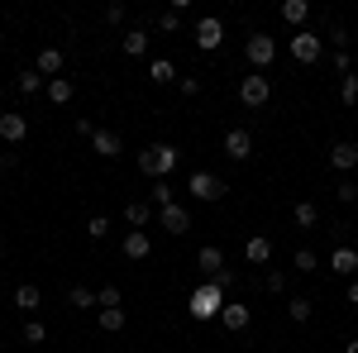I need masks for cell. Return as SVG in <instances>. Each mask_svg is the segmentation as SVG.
Returning a JSON list of instances; mask_svg holds the SVG:
<instances>
[{"label":"cell","instance_id":"obj_16","mask_svg":"<svg viewBox=\"0 0 358 353\" xmlns=\"http://www.w3.org/2000/svg\"><path fill=\"white\" fill-rule=\"evenodd\" d=\"M62 62H67V57H62V48H38V57H34V67H38L48 82H53V77H62Z\"/></svg>","mask_w":358,"mask_h":353},{"label":"cell","instance_id":"obj_5","mask_svg":"<svg viewBox=\"0 0 358 353\" xmlns=\"http://www.w3.org/2000/svg\"><path fill=\"white\" fill-rule=\"evenodd\" d=\"M244 53H248V62L263 72V67H268V62L277 57V38H273V34H253V38L244 43Z\"/></svg>","mask_w":358,"mask_h":353},{"label":"cell","instance_id":"obj_42","mask_svg":"<svg viewBox=\"0 0 358 353\" xmlns=\"http://www.w3.org/2000/svg\"><path fill=\"white\" fill-rule=\"evenodd\" d=\"M20 167V153H0V172H15Z\"/></svg>","mask_w":358,"mask_h":353},{"label":"cell","instance_id":"obj_47","mask_svg":"<svg viewBox=\"0 0 358 353\" xmlns=\"http://www.w3.org/2000/svg\"><path fill=\"white\" fill-rule=\"evenodd\" d=\"M0 43H5V34H0Z\"/></svg>","mask_w":358,"mask_h":353},{"label":"cell","instance_id":"obj_13","mask_svg":"<svg viewBox=\"0 0 358 353\" xmlns=\"http://www.w3.org/2000/svg\"><path fill=\"white\" fill-rule=\"evenodd\" d=\"M244 258L253 263V268H268V258H273V239H268V234H253V239H244Z\"/></svg>","mask_w":358,"mask_h":353},{"label":"cell","instance_id":"obj_2","mask_svg":"<svg viewBox=\"0 0 358 353\" xmlns=\"http://www.w3.org/2000/svg\"><path fill=\"white\" fill-rule=\"evenodd\" d=\"M239 101H244L248 110H263L268 101H273V82H268L263 72H253V77H244V82H239Z\"/></svg>","mask_w":358,"mask_h":353},{"label":"cell","instance_id":"obj_25","mask_svg":"<svg viewBox=\"0 0 358 353\" xmlns=\"http://www.w3.org/2000/svg\"><path fill=\"white\" fill-rule=\"evenodd\" d=\"M182 163V153L172 148V143H158V182H167L172 177V167Z\"/></svg>","mask_w":358,"mask_h":353},{"label":"cell","instance_id":"obj_1","mask_svg":"<svg viewBox=\"0 0 358 353\" xmlns=\"http://www.w3.org/2000/svg\"><path fill=\"white\" fill-rule=\"evenodd\" d=\"M220 310H224V291L206 277L192 296H187V315H192V320H220Z\"/></svg>","mask_w":358,"mask_h":353},{"label":"cell","instance_id":"obj_37","mask_svg":"<svg viewBox=\"0 0 358 353\" xmlns=\"http://www.w3.org/2000/svg\"><path fill=\"white\" fill-rule=\"evenodd\" d=\"M96 301H101V310L120 305V287H101V291H96Z\"/></svg>","mask_w":358,"mask_h":353},{"label":"cell","instance_id":"obj_6","mask_svg":"<svg viewBox=\"0 0 358 353\" xmlns=\"http://www.w3.org/2000/svg\"><path fill=\"white\" fill-rule=\"evenodd\" d=\"M220 43H224V24L215 15H206V20L196 24V48H201V53H215Z\"/></svg>","mask_w":358,"mask_h":353},{"label":"cell","instance_id":"obj_31","mask_svg":"<svg viewBox=\"0 0 358 353\" xmlns=\"http://www.w3.org/2000/svg\"><path fill=\"white\" fill-rule=\"evenodd\" d=\"M292 268H296V272H320V258H315L310 248H296V258H292Z\"/></svg>","mask_w":358,"mask_h":353},{"label":"cell","instance_id":"obj_41","mask_svg":"<svg viewBox=\"0 0 358 353\" xmlns=\"http://www.w3.org/2000/svg\"><path fill=\"white\" fill-rule=\"evenodd\" d=\"M334 67H339V72H344V77H349V72H354V62H349V48H344V53H334Z\"/></svg>","mask_w":358,"mask_h":353},{"label":"cell","instance_id":"obj_32","mask_svg":"<svg viewBox=\"0 0 358 353\" xmlns=\"http://www.w3.org/2000/svg\"><path fill=\"white\" fill-rule=\"evenodd\" d=\"M339 101H344V106H358V72H349V77L339 82Z\"/></svg>","mask_w":358,"mask_h":353},{"label":"cell","instance_id":"obj_34","mask_svg":"<svg viewBox=\"0 0 358 353\" xmlns=\"http://www.w3.org/2000/svg\"><path fill=\"white\" fill-rule=\"evenodd\" d=\"M334 201H339V206H354L358 201V182H339V187H334Z\"/></svg>","mask_w":358,"mask_h":353},{"label":"cell","instance_id":"obj_8","mask_svg":"<svg viewBox=\"0 0 358 353\" xmlns=\"http://www.w3.org/2000/svg\"><path fill=\"white\" fill-rule=\"evenodd\" d=\"M120 253H124L129 263H143V258L153 253V239H148V229H129V234L120 239Z\"/></svg>","mask_w":358,"mask_h":353},{"label":"cell","instance_id":"obj_15","mask_svg":"<svg viewBox=\"0 0 358 353\" xmlns=\"http://www.w3.org/2000/svg\"><path fill=\"white\" fill-rule=\"evenodd\" d=\"M330 272H339V277H349V282H354V277H358V253L349 244L334 248V253H330Z\"/></svg>","mask_w":358,"mask_h":353},{"label":"cell","instance_id":"obj_35","mask_svg":"<svg viewBox=\"0 0 358 353\" xmlns=\"http://www.w3.org/2000/svg\"><path fill=\"white\" fill-rule=\"evenodd\" d=\"M158 29H163V34H177V29H182V10H163V15H158Z\"/></svg>","mask_w":358,"mask_h":353},{"label":"cell","instance_id":"obj_46","mask_svg":"<svg viewBox=\"0 0 358 353\" xmlns=\"http://www.w3.org/2000/svg\"><path fill=\"white\" fill-rule=\"evenodd\" d=\"M0 101H5V86H0Z\"/></svg>","mask_w":358,"mask_h":353},{"label":"cell","instance_id":"obj_17","mask_svg":"<svg viewBox=\"0 0 358 353\" xmlns=\"http://www.w3.org/2000/svg\"><path fill=\"white\" fill-rule=\"evenodd\" d=\"M91 148H96L101 158H120V153H124V143H120L115 129H96V134H91Z\"/></svg>","mask_w":358,"mask_h":353},{"label":"cell","instance_id":"obj_4","mask_svg":"<svg viewBox=\"0 0 358 353\" xmlns=\"http://www.w3.org/2000/svg\"><path fill=\"white\" fill-rule=\"evenodd\" d=\"M187 191H192L196 201L210 206V201H220V196H224V182L215 177V172H192V177H187Z\"/></svg>","mask_w":358,"mask_h":353},{"label":"cell","instance_id":"obj_40","mask_svg":"<svg viewBox=\"0 0 358 353\" xmlns=\"http://www.w3.org/2000/svg\"><path fill=\"white\" fill-rule=\"evenodd\" d=\"M210 282H215L220 291H229V287H234V272H229V268H220V272H215V277H210Z\"/></svg>","mask_w":358,"mask_h":353},{"label":"cell","instance_id":"obj_19","mask_svg":"<svg viewBox=\"0 0 358 353\" xmlns=\"http://www.w3.org/2000/svg\"><path fill=\"white\" fill-rule=\"evenodd\" d=\"M43 305V291L34 287V282H24V287H15V310H24V315H34Z\"/></svg>","mask_w":358,"mask_h":353},{"label":"cell","instance_id":"obj_36","mask_svg":"<svg viewBox=\"0 0 358 353\" xmlns=\"http://www.w3.org/2000/svg\"><path fill=\"white\" fill-rule=\"evenodd\" d=\"M43 339H48V329L38 325V320H29L24 325V344H43Z\"/></svg>","mask_w":358,"mask_h":353},{"label":"cell","instance_id":"obj_26","mask_svg":"<svg viewBox=\"0 0 358 353\" xmlns=\"http://www.w3.org/2000/svg\"><path fill=\"white\" fill-rule=\"evenodd\" d=\"M282 20H287V24H306V20H310V5H306V0H282Z\"/></svg>","mask_w":358,"mask_h":353},{"label":"cell","instance_id":"obj_44","mask_svg":"<svg viewBox=\"0 0 358 353\" xmlns=\"http://www.w3.org/2000/svg\"><path fill=\"white\" fill-rule=\"evenodd\" d=\"M344 353H358V339H349V344H344Z\"/></svg>","mask_w":358,"mask_h":353},{"label":"cell","instance_id":"obj_21","mask_svg":"<svg viewBox=\"0 0 358 353\" xmlns=\"http://www.w3.org/2000/svg\"><path fill=\"white\" fill-rule=\"evenodd\" d=\"M292 219H296V229H315L320 224V206L315 201H296L292 206Z\"/></svg>","mask_w":358,"mask_h":353},{"label":"cell","instance_id":"obj_23","mask_svg":"<svg viewBox=\"0 0 358 353\" xmlns=\"http://www.w3.org/2000/svg\"><path fill=\"white\" fill-rule=\"evenodd\" d=\"M120 48H124V57H143L148 53V34H143V29H129V34L120 38Z\"/></svg>","mask_w":358,"mask_h":353},{"label":"cell","instance_id":"obj_18","mask_svg":"<svg viewBox=\"0 0 358 353\" xmlns=\"http://www.w3.org/2000/svg\"><path fill=\"white\" fill-rule=\"evenodd\" d=\"M43 96H48L53 106H72V96H77V86H72V77H53V82L43 86Z\"/></svg>","mask_w":358,"mask_h":353},{"label":"cell","instance_id":"obj_12","mask_svg":"<svg viewBox=\"0 0 358 353\" xmlns=\"http://www.w3.org/2000/svg\"><path fill=\"white\" fill-rule=\"evenodd\" d=\"M158 215V206L153 201H124V224L129 229H148V219Z\"/></svg>","mask_w":358,"mask_h":353},{"label":"cell","instance_id":"obj_20","mask_svg":"<svg viewBox=\"0 0 358 353\" xmlns=\"http://www.w3.org/2000/svg\"><path fill=\"white\" fill-rule=\"evenodd\" d=\"M148 82L172 86L177 82V62H172V57H153V62H148Z\"/></svg>","mask_w":358,"mask_h":353},{"label":"cell","instance_id":"obj_9","mask_svg":"<svg viewBox=\"0 0 358 353\" xmlns=\"http://www.w3.org/2000/svg\"><path fill=\"white\" fill-rule=\"evenodd\" d=\"M158 224H163L167 234H187V229H192V215H187V206H177V201H172V206L158 210Z\"/></svg>","mask_w":358,"mask_h":353},{"label":"cell","instance_id":"obj_45","mask_svg":"<svg viewBox=\"0 0 358 353\" xmlns=\"http://www.w3.org/2000/svg\"><path fill=\"white\" fill-rule=\"evenodd\" d=\"M349 248H354V253H358V239H354V244H349Z\"/></svg>","mask_w":358,"mask_h":353},{"label":"cell","instance_id":"obj_29","mask_svg":"<svg viewBox=\"0 0 358 353\" xmlns=\"http://www.w3.org/2000/svg\"><path fill=\"white\" fill-rule=\"evenodd\" d=\"M124 320H129V315H124V305H110V310H101V329H106V334L124 329Z\"/></svg>","mask_w":358,"mask_h":353},{"label":"cell","instance_id":"obj_27","mask_svg":"<svg viewBox=\"0 0 358 353\" xmlns=\"http://www.w3.org/2000/svg\"><path fill=\"white\" fill-rule=\"evenodd\" d=\"M287 315H292L296 325H306V320L315 315V301H306V296H292V301H287Z\"/></svg>","mask_w":358,"mask_h":353},{"label":"cell","instance_id":"obj_7","mask_svg":"<svg viewBox=\"0 0 358 353\" xmlns=\"http://www.w3.org/2000/svg\"><path fill=\"white\" fill-rule=\"evenodd\" d=\"M220 325L229 329V334H244V329L253 325V310H248L244 301H224V310H220Z\"/></svg>","mask_w":358,"mask_h":353},{"label":"cell","instance_id":"obj_28","mask_svg":"<svg viewBox=\"0 0 358 353\" xmlns=\"http://www.w3.org/2000/svg\"><path fill=\"white\" fill-rule=\"evenodd\" d=\"M67 301H72V310H91V305H101L91 287H72V291H67Z\"/></svg>","mask_w":358,"mask_h":353},{"label":"cell","instance_id":"obj_33","mask_svg":"<svg viewBox=\"0 0 358 353\" xmlns=\"http://www.w3.org/2000/svg\"><path fill=\"white\" fill-rule=\"evenodd\" d=\"M263 287L282 296V291H287V272H282V268H268V272H263Z\"/></svg>","mask_w":358,"mask_h":353},{"label":"cell","instance_id":"obj_22","mask_svg":"<svg viewBox=\"0 0 358 353\" xmlns=\"http://www.w3.org/2000/svg\"><path fill=\"white\" fill-rule=\"evenodd\" d=\"M196 263L206 268V277H215V272L224 268V253H220V244H201V253H196Z\"/></svg>","mask_w":358,"mask_h":353},{"label":"cell","instance_id":"obj_30","mask_svg":"<svg viewBox=\"0 0 358 353\" xmlns=\"http://www.w3.org/2000/svg\"><path fill=\"white\" fill-rule=\"evenodd\" d=\"M148 201H153L158 210H163V206H172V182H153V187H148Z\"/></svg>","mask_w":358,"mask_h":353},{"label":"cell","instance_id":"obj_39","mask_svg":"<svg viewBox=\"0 0 358 353\" xmlns=\"http://www.w3.org/2000/svg\"><path fill=\"white\" fill-rule=\"evenodd\" d=\"M177 91H182V96H201V82H196V77H177Z\"/></svg>","mask_w":358,"mask_h":353},{"label":"cell","instance_id":"obj_14","mask_svg":"<svg viewBox=\"0 0 358 353\" xmlns=\"http://www.w3.org/2000/svg\"><path fill=\"white\" fill-rule=\"evenodd\" d=\"M330 163L339 167V172H354V167H358V143H354V138H339V143L330 148Z\"/></svg>","mask_w":358,"mask_h":353},{"label":"cell","instance_id":"obj_38","mask_svg":"<svg viewBox=\"0 0 358 353\" xmlns=\"http://www.w3.org/2000/svg\"><path fill=\"white\" fill-rule=\"evenodd\" d=\"M86 229H91V239H106V234H110V219H106V215H91Z\"/></svg>","mask_w":358,"mask_h":353},{"label":"cell","instance_id":"obj_43","mask_svg":"<svg viewBox=\"0 0 358 353\" xmlns=\"http://www.w3.org/2000/svg\"><path fill=\"white\" fill-rule=\"evenodd\" d=\"M344 296H349V305H358V277L349 282V287H344Z\"/></svg>","mask_w":358,"mask_h":353},{"label":"cell","instance_id":"obj_3","mask_svg":"<svg viewBox=\"0 0 358 353\" xmlns=\"http://www.w3.org/2000/svg\"><path fill=\"white\" fill-rule=\"evenodd\" d=\"M320 43H325V38H320L315 29H296V34H292V57L310 67V62H320Z\"/></svg>","mask_w":358,"mask_h":353},{"label":"cell","instance_id":"obj_11","mask_svg":"<svg viewBox=\"0 0 358 353\" xmlns=\"http://www.w3.org/2000/svg\"><path fill=\"white\" fill-rule=\"evenodd\" d=\"M224 158H234V163L253 158V138H248V129H229V134H224Z\"/></svg>","mask_w":358,"mask_h":353},{"label":"cell","instance_id":"obj_24","mask_svg":"<svg viewBox=\"0 0 358 353\" xmlns=\"http://www.w3.org/2000/svg\"><path fill=\"white\" fill-rule=\"evenodd\" d=\"M15 86H20V91H24V96H38V91H43V86H48V77H43V72H38V67H29V72H20V77H15Z\"/></svg>","mask_w":358,"mask_h":353},{"label":"cell","instance_id":"obj_10","mask_svg":"<svg viewBox=\"0 0 358 353\" xmlns=\"http://www.w3.org/2000/svg\"><path fill=\"white\" fill-rule=\"evenodd\" d=\"M0 138H5L10 148H20V143L29 138V120L24 115H0Z\"/></svg>","mask_w":358,"mask_h":353}]
</instances>
